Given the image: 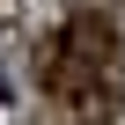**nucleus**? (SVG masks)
<instances>
[{
  "mask_svg": "<svg viewBox=\"0 0 125 125\" xmlns=\"http://www.w3.org/2000/svg\"><path fill=\"white\" fill-rule=\"evenodd\" d=\"M59 37H66V52H74V59H88V66H110V59H118V37H110V22H103V15H88V8H81L66 30H59Z\"/></svg>",
  "mask_w": 125,
  "mask_h": 125,
  "instance_id": "f257e3e1",
  "label": "nucleus"
}]
</instances>
